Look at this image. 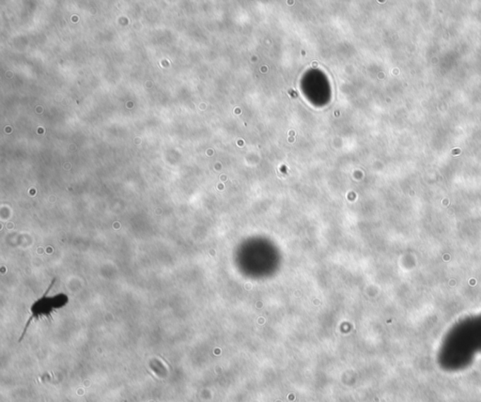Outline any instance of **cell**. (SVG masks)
Masks as SVG:
<instances>
[{
    "mask_svg": "<svg viewBox=\"0 0 481 402\" xmlns=\"http://www.w3.org/2000/svg\"><path fill=\"white\" fill-rule=\"evenodd\" d=\"M67 298L64 295H57L55 297H47V295H44V297L37 301L31 307V316L28 319L27 325H25L21 339L24 338L28 325L33 321V319L40 320L41 318L47 317V316L52 314V312H55V310L64 307L67 304Z\"/></svg>",
    "mask_w": 481,
    "mask_h": 402,
    "instance_id": "cell-1",
    "label": "cell"
}]
</instances>
